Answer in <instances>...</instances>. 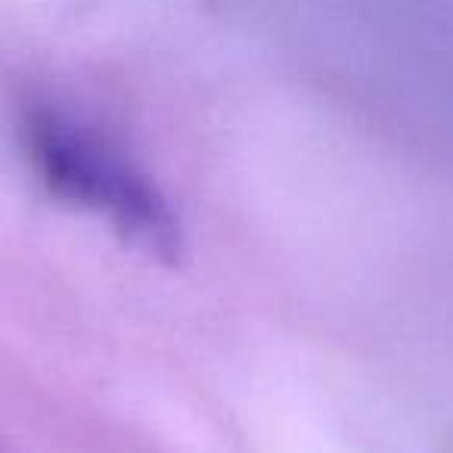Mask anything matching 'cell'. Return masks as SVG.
Instances as JSON below:
<instances>
[{
  "label": "cell",
  "mask_w": 453,
  "mask_h": 453,
  "mask_svg": "<svg viewBox=\"0 0 453 453\" xmlns=\"http://www.w3.org/2000/svg\"><path fill=\"white\" fill-rule=\"evenodd\" d=\"M19 140L32 171L57 199L100 214L150 252H177L174 208L156 180L96 125L59 106L32 103L19 119Z\"/></svg>",
  "instance_id": "cell-1"
}]
</instances>
